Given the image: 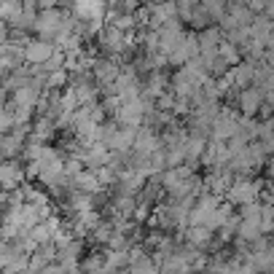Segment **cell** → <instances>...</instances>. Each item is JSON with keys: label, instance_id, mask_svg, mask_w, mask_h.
Instances as JSON below:
<instances>
[{"label": "cell", "instance_id": "cell-1", "mask_svg": "<svg viewBox=\"0 0 274 274\" xmlns=\"http://www.w3.org/2000/svg\"><path fill=\"white\" fill-rule=\"evenodd\" d=\"M48 54H51V43H33L27 48V59H33V62H43Z\"/></svg>", "mask_w": 274, "mask_h": 274}, {"label": "cell", "instance_id": "cell-2", "mask_svg": "<svg viewBox=\"0 0 274 274\" xmlns=\"http://www.w3.org/2000/svg\"><path fill=\"white\" fill-rule=\"evenodd\" d=\"M258 191L255 186H247V183H242L239 188H234V199H239V202H250V196Z\"/></svg>", "mask_w": 274, "mask_h": 274}, {"label": "cell", "instance_id": "cell-3", "mask_svg": "<svg viewBox=\"0 0 274 274\" xmlns=\"http://www.w3.org/2000/svg\"><path fill=\"white\" fill-rule=\"evenodd\" d=\"M57 22H59L57 14H43V16L38 19V27L43 30V33H51V30H57Z\"/></svg>", "mask_w": 274, "mask_h": 274}]
</instances>
